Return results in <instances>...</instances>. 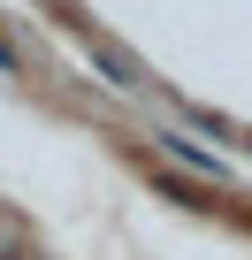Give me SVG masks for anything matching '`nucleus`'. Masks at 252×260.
<instances>
[{
  "label": "nucleus",
  "mask_w": 252,
  "mask_h": 260,
  "mask_svg": "<svg viewBox=\"0 0 252 260\" xmlns=\"http://www.w3.org/2000/svg\"><path fill=\"white\" fill-rule=\"evenodd\" d=\"M161 153H176V161H184V169H199V176H214V184H222V176H229V161H222V153H199V146H191V138H176V130H161Z\"/></svg>",
  "instance_id": "f257e3e1"
},
{
  "label": "nucleus",
  "mask_w": 252,
  "mask_h": 260,
  "mask_svg": "<svg viewBox=\"0 0 252 260\" xmlns=\"http://www.w3.org/2000/svg\"><path fill=\"white\" fill-rule=\"evenodd\" d=\"M0 69H8V46H0Z\"/></svg>",
  "instance_id": "f03ea898"
}]
</instances>
